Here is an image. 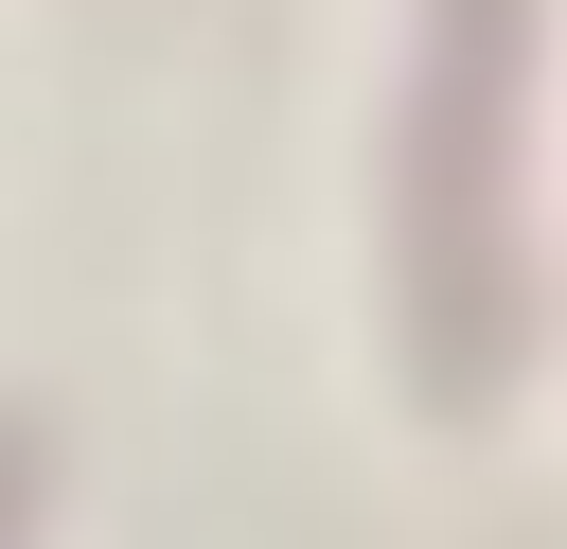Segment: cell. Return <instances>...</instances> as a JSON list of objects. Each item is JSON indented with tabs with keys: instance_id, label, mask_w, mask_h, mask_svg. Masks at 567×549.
I'll list each match as a JSON object with an SVG mask.
<instances>
[{
	"instance_id": "6da1fadb",
	"label": "cell",
	"mask_w": 567,
	"mask_h": 549,
	"mask_svg": "<svg viewBox=\"0 0 567 549\" xmlns=\"http://www.w3.org/2000/svg\"><path fill=\"white\" fill-rule=\"evenodd\" d=\"M514 71L532 0H425V89H408V372L478 407L514 372Z\"/></svg>"
},
{
	"instance_id": "7a4b0ae2",
	"label": "cell",
	"mask_w": 567,
	"mask_h": 549,
	"mask_svg": "<svg viewBox=\"0 0 567 549\" xmlns=\"http://www.w3.org/2000/svg\"><path fill=\"white\" fill-rule=\"evenodd\" d=\"M0 549H35V425H0Z\"/></svg>"
}]
</instances>
